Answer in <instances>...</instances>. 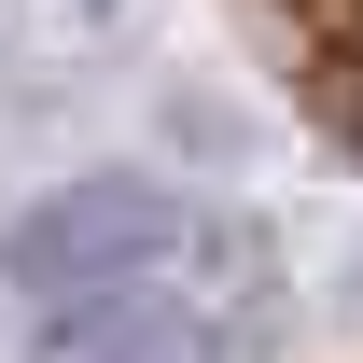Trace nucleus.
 <instances>
[{
  "label": "nucleus",
  "mask_w": 363,
  "mask_h": 363,
  "mask_svg": "<svg viewBox=\"0 0 363 363\" xmlns=\"http://www.w3.org/2000/svg\"><path fill=\"white\" fill-rule=\"evenodd\" d=\"M14 279L43 294V363H238L252 252L168 196L98 182L14 238Z\"/></svg>",
  "instance_id": "nucleus-1"
}]
</instances>
